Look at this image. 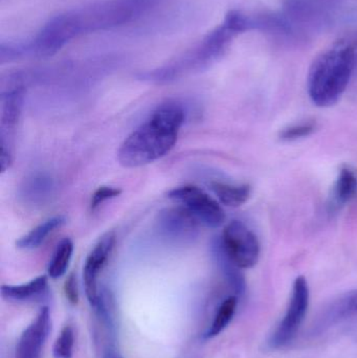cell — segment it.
<instances>
[{"instance_id": "obj_1", "label": "cell", "mask_w": 357, "mask_h": 358, "mask_svg": "<svg viewBox=\"0 0 357 358\" xmlns=\"http://www.w3.org/2000/svg\"><path fill=\"white\" fill-rule=\"evenodd\" d=\"M186 113L178 103L161 105L119 147V163L126 168L148 165L167 155L177 142Z\"/></svg>"}, {"instance_id": "obj_2", "label": "cell", "mask_w": 357, "mask_h": 358, "mask_svg": "<svg viewBox=\"0 0 357 358\" xmlns=\"http://www.w3.org/2000/svg\"><path fill=\"white\" fill-rule=\"evenodd\" d=\"M357 65V29L344 34L312 61L308 71L310 100L321 108L341 100Z\"/></svg>"}, {"instance_id": "obj_3", "label": "cell", "mask_w": 357, "mask_h": 358, "mask_svg": "<svg viewBox=\"0 0 357 358\" xmlns=\"http://www.w3.org/2000/svg\"><path fill=\"white\" fill-rule=\"evenodd\" d=\"M309 298V286H308L307 280L304 277L297 278L293 283V292H291L286 313L268 340V345L270 349L275 350V349L283 348L295 340L307 315Z\"/></svg>"}, {"instance_id": "obj_4", "label": "cell", "mask_w": 357, "mask_h": 358, "mask_svg": "<svg viewBox=\"0 0 357 358\" xmlns=\"http://www.w3.org/2000/svg\"><path fill=\"white\" fill-rule=\"evenodd\" d=\"M221 243L231 260L241 269L257 265L260 259V242L245 223L233 220L224 227Z\"/></svg>"}, {"instance_id": "obj_5", "label": "cell", "mask_w": 357, "mask_h": 358, "mask_svg": "<svg viewBox=\"0 0 357 358\" xmlns=\"http://www.w3.org/2000/svg\"><path fill=\"white\" fill-rule=\"evenodd\" d=\"M168 197L182 203L201 224L205 227L217 229L226 221V214L219 202L194 185L172 189L168 193Z\"/></svg>"}, {"instance_id": "obj_6", "label": "cell", "mask_w": 357, "mask_h": 358, "mask_svg": "<svg viewBox=\"0 0 357 358\" xmlns=\"http://www.w3.org/2000/svg\"><path fill=\"white\" fill-rule=\"evenodd\" d=\"M80 34L82 31L77 12L61 15L43 27L34 44V50L40 57L52 56Z\"/></svg>"}, {"instance_id": "obj_7", "label": "cell", "mask_w": 357, "mask_h": 358, "mask_svg": "<svg viewBox=\"0 0 357 358\" xmlns=\"http://www.w3.org/2000/svg\"><path fill=\"white\" fill-rule=\"evenodd\" d=\"M115 244V236L113 233L105 235L94 246L92 252L88 255L83 268L84 286L88 302L92 308L96 309L100 299L99 288V275L107 264L109 257L112 252Z\"/></svg>"}, {"instance_id": "obj_8", "label": "cell", "mask_w": 357, "mask_h": 358, "mask_svg": "<svg viewBox=\"0 0 357 358\" xmlns=\"http://www.w3.org/2000/svg\"><path fill=\"white\" fill-rule=\"evenodd\" d=\"M50 328L52 319L50 309L43 307L21 334L17 343L15 358H41Z\"/></svg>"}, {"instance_id": "obj_9", "label": "cell", "mask_w": 357, "mask_h": 358, "mask_svg": "<svg viewBox=\"0 0 357 358\" xmlns=\"http://www.w3.org/2000/svg\"><path fill=\"white\" fill-rule=\"evenodd\" d=\"M22 90L16 88L2 96L1 108V171L10 163V140L20 117L22 107Z\"/></svg>"}, {"instance_id": "obj_10", "label": "cell", "mask_w": 357, "mask_h": 358, "mask_svg": "<svg viewBox=\"0 0 357 358\" xmlns=\"http://www.w3.org/2000/svg\"><path fill=\"white\" fill-rule=\"evenodd\" d=\"M340 0H286L284 16L295 29L298 23L324 21L333 14Z\"/></svg>"}, {"instance_id": "obj_11", "label": "cell", "mask_w": 357, "mask_h": 358, "mask_svg": "<svg viewBox=\"0 0 357 358\" xmlns=\"http://www.w3.org/2000/svg\"><path fill=\"white\" fill-rule=\"evenodd\" d=\"M199 221L186 208H168L161 212L159 227L166 236L174 240H187L195 237Z\"/></svg>"}, {"instance_id": "obj_12", "label": "cell", "mask_w": 357, "mask_h": 358, "mask_svg": "<svg viewBox=\"0 0 357 358\" xmlns=\"http://www.w3.org/2000/svg\"><path fill=\"white\" fill-rule=\"evenodd\" d=\"M357 317V290L349 292L345 296L331 303L316 320L314 326L316 332L324 331L333 327L335 324L346 320Z\"/></svg>"}, {"instance_id": "obj_13", "label": "cell", "mask_w": 357, "mask_h": 358, "mask_svg": "<svg viewBox=\"0 0 357 358\" xmlns=\"http://www.w3.org/2000/svg\"><path fill=\"white\" fill-rule=\"evenodd\" d=\"M213 256L215 258L216 263L219 266L222 275L226 278L230 287L235 292V296H239L245 294V280L241 273V268H239L230 257L226 255L224 246H222L221 240L216 239L212 245Z\"/></svg>"}, {"instance_id": "obj_14", "label": "cell", "mask_w": 357, "mask_h": 358, "mask_svg": "<svg viewBox=\"0 0 357 358\" xmlns=\"http://www.w3.org/2000/svg\"><path fill=\"white\" fill-rule=\"evenodd\" d=\"M48 289V278L40 275L21 285H2L1 296L12 302H29L41 298Z\"/></svg>"}, {"instance_id": "obj_15", "label": "cell", "mask_w": 357, "mask_h": 358, "mask_svg": "<svg viewBox=\"0 0 357 358\" xmlns=\"http://www.w3.org/2000/svg\"><path fill=\"white\" fill-rule=\"evenodd\" d=\"M212 191L224 206L238 208L251 197L252 189L249 185H232V183L214 181L211 183Z\"/></svg>"}, {"instance_id": "obj_16", "label": "cell", "mask_w": 357, "mask_h": 358, "mask_svg": "<svg viewBox=\"0 0 357 358\" xmlns=\"http://www.w3.org/2000/svg\"><path fill=\"white\" fill-rule=\"evenodd\" d=\"M64 223L65 218L63 216H56L48 219V220L44 221L41 224L36 227L35 229H31L27 235L20 238V239L16 242L17 248L25 250L39 248V246L45 241L46 238H48L54 229L62 227Z\"/></svg>"}, {"instance_id": "obj_17", "label": "cell", "mask_w": 357, "mask_h": 358, "mask_svg": "<svg viewBox=\"0 0 357 358\" xmlns=\"http://www.w3.org/2000/svg\"><path fill=\"white\" fill-rule=\"evenodd\" d=\"M237 305H238V296H228L220 304L214 315L211 325L203 334L205 340L216 338L228 327L236 313Z\"/></svg>"}, {"instance_id": "obj_18", "label": "cell", "mask_w": 357, "mask_h": 358, "mask_svg": "<svg viewBox=\"0 0 357 358\" xmlns=\"http://www.w3.org/2000/svg\"><path fill=\"white\" fill-rule=\"evenodd\" d=\"M357 189V178L349 168H343L340 171L333 193V206L341 208L350 201Z\"/></svg>"}, {"instance_id": "obj_19", "label": "cell", "mask_w": 357, "mask_h": 358, "mask_svg": "<svg viewBox=\"0 0 357 358\" xmlns=\"http://www.w3.org/2000/svg\"><path fill=\"white\" fill-rule=\"evenodd\" d=\"M73 252V241L68 238H65L59 243L48 267V275L52 279H59L65 275L68 268Z\"/></svg>"}, {"instance_id": "obj_20", "label": "cell", "mask_w": 357, "mask_h": 358, "mask_svg": "<svg viewBox=\"0 0 357 358\" xmlns=\"http://www.w3.org/2000/svg\"><path fill=\"white\" fill-rule=\"evenodd\" d=\"M54 189L52 178L45 176H34L24 187V197L31 202H41L50 197Z\"/></svg>"}, {"instance_id": "obj_21", "label": "cell", "mask_w": 357, "mask_h": 358, "mask_svg": "<svg viewBox=\"0 0 357 358\" xmlns=\"http://www.w3.org/2000/svg\"><path fill=\"white\" fill-rule=\"evenodd\" d=\"M75 346V331L71 326L66 325L54 342L52 355L54 358H73Z\"/></svg>"}, {"instance_id": "obj_22", "label": "cell", "mask_w": 357, "mask_h": 358, "mask_svg": "<svg viewBox=\"0 0 357 358\" xmlns=\"http://www.w3.org/2000/svg\"><path fill=\"white\" fill-rule=\"evenodd\" d=\"M316 125L314 122H302L284 128L279 134V138L284 142H293L312 136L316 131Z\"/></svg>"}, {"instance_id": "obj_23", "label": "cell", "mask_w": 357, "mask_h": 358, "mask_svg": "<svg viewBox=\"0 0 357 358\" xmlns=\"http://www.w3.org/2000/svg\"><path fill=\"white\" fill-rule=\"evenodd\" d=\"M121 194V189H117L113 187H101L94 192L92 198V208L100 206L101 204L104 203L107 200L112 199V198L117 197Z\"/></svg>"}, {"instance_id": "obj_24", "label": "cell", "mask_w": 357, "mask_h": 358, "mask_svg": "<svg viewBox=\"0 0 357 358\" xmlns=\"http://www.w3.org/2000/svg\"><path fill=\"white\" fill-rule=\"evenodd\" d=\"M65 294L71 304H77L79 294H78L77 282L73 275H71L65 283Z\"/></svg>"}, {"instance_id": "obj_25", "label": "cell", "mask_w": 357, "mask_h": 358, "mask_svg": "<svg viewBox=\"0 0 357 358\" xmlns=\"http://www.w3.org/2000/svg\"><path fill=\"white\" fill-rule=\"evenodd\" d=\"M103 358H124L122 357L121 353L119 352V350H117L115 346L113 345H108L105 349L104 355H103Z\"/></svg>"}]
</instances>
